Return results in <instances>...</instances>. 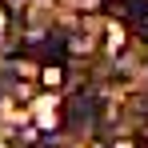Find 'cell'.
Masks as SVG:
<instances>
[{
    "label": "cell",
    "instance_id": "277c9868",
    "mask_svg": "<svg viewBox=\"0 0 148 148\" xmlns=\"http://www.w3.org/2000/svg\"><path fill=\"white\" fill-rule=\"evenodd\" d=\"M4 4H8V8H20V4H24V0H4Z\"/></svg>",
    "mask_w": 148,
    "mask_h": 148
},
{
    "label": "cell",
    "instance_id": "3957f363",
    "mask_svg": "<svg viewBox=\"0 0 148 148\" xmlns=\"http://www.w3.org/2000/svg\"><path fill=\"white\" fill-rule=\"evenodd\" d=\"M112 148H136V140H116Z\"/></svg>",
    "mask_w": 148,
    "mask_h": 148
},
{
    "label": "cell",
    "instance_id": "7a4b0ae2",
    "mask_svg": "<svg viewBox=\"0 0 148 148\" xmlns=\"http://www.w3.org/2000/svg\"><path fill=\"white\" fill-rule=\"evenodd\" d=\"M40 88H48V92L64 88V64H44L40 68Z\"/></svg>",
    "mask_w": 148,
    "mask_h": 148
},
{
    "label": "cell",
    "instance_id": "6da1fadb",
    "mask_svg": "<svg viewBox=\"0 0 148 148\" xmlns=\"http://www.w3.org/2000/svg\"><path fill=\"white\" fill-rule=\"evenodd\" d=\"M108 12L120 20H140L144 16V0H108Z\"/></svg>",
    "mask_w": 148,
    "mask_h": 148
}]
</instances>
